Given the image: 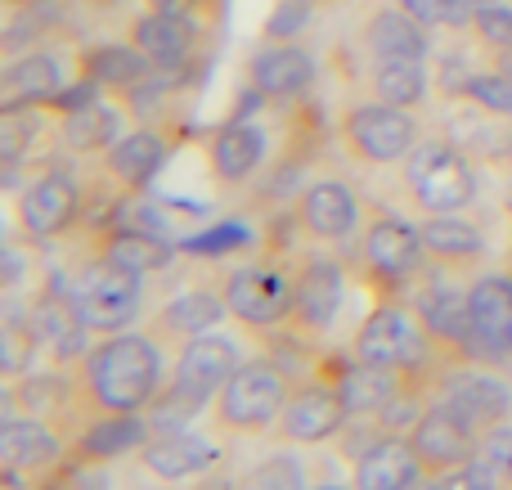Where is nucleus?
Returning <instances> with one entry per match:
<instances>
[{
  "instance_id": "nucleus-1",
  "label": "nucleus",
  "mask_w": 512,
  "mask_h": 490,
  "mask_svg": "<svg viewBox=\"0 0 512 490\" xmlns=\"http://www.w3.org/2000/svg\"><path fill=\"white\" fill-rule=\"evenodd\" d=\"M77 405L81 419L95 414H144L158 392L167 387V360L162 342L144 333H108L99 347H90L77 360Z\"/></svg>"
},
{
  "instance_id": "nucleus-2",
  "label": "nucleus",
  "mask_w": 512,
  "mask_h": 490,
  "mask_svg": "<svg viewBox=\"0 0 512 490\" xmlns=\"http://www.w3.org/2000/svg\"><path fill=\"white\" fill-rule=\"evenodd\" d=\"M351 351L369 365H387V369H427V365H463L450 347L432 338V329L423 324L414 302L405 297H382L369 315L360 320L351 338Z\"/></svg>"
},
{
  "instance_id": "nucleus-3",
  "label": "nucleus",
  "mask_w": 512,
  "mask_h": 490,
  "mask_svg": "<svg viewBox=\"0 0 512 490\" xmlns=\"http://www.w3.org/2000/svg\"><path fill=\"white\" fill-rule=\"evenodd\" d=\"M288 369L279 360L252 356L230 374V383L216 396V428L221 437H261V432L279 428V414L288 405Z\"/></svg>"
},
{
  "instance_id": "nucleus-4",
  "label": "nucleus",
  "mask_w": 512,
  "mask_h": 490,
  "mask_svg": "<svg viewBox=\"0 0 512 490\" xmlns=\"http://www.w3.org/2000/svg\"><path fill=\"white\" fill-rule=\"evenodd\" d=\"M400 167H405L409 203H414L423 216L468 212L472 198H477V176H472L468 153H463L454 140H445V135L418 140V149L409 153Z\"/></svg>"
},
{
  "instance_id": "nucleus-5",
  "label": "nucleus",
  "mask_w": 512,
  "mask_h": 490,
  "mask_svg": "<svg viewBox=\"0 0 512 490\" xmlns=\"http://www.w3.org/2000/svg\"><path fill=\"white\" fill-rule=\"evenodd\" d=\"M337 131H342V144L351 149V158L369 162V167H396L423 140L414 108L382 104L373 95L346 104L342 117H337Z\"/></svg>"
},
{
  "instance_id": "nucleus-6",
  "label": "nucleus",
  "mask_w": 512,
  "mask_h": 490,
  "mask_svg": "<svg viewBox=\"0 0 512 490\" xmlns=\"http://www.w3.org/2000/svg\"><path fill=\"white\" fill-rule=\"evenodd\" d=\"M221 293L230 306V320H239L243 329H279L292 320V293H297V266H283V261H243L230 266L221 275Z\"/></svg>"
},
{
  "instance_id": "nucleus-7",
  "label": "nucleus",
  "mask_w": 512,
  "mask_h": 490,
  "mask_svg": "<svg viewBox=\"0 0 512 490\" xmlns=\"http://www.w3.org/2000/svg\"><path fill=\"white\" fill-rule=\"evenodd\" d=\"M423 234L396 212H373L360 234V266L378 297H400V288L423 275Z\"/></svg>"
},
{
  "instance_id": "nucleus-8",
  "label": "nucleus",
  "mask_w": 512,
  "mask_h": 490,
  "mask_svg": "<svg viewBox=\"0 0 512 490\" xmlns=\"http://www.w3.org/2000/svg\"><path fill=\"white\" fill-rule=\"evenodd\" d=\"M77 432L59 419H36V414H9L0 423V464L5 486L23 490V477H50L72 459Z\"/></svg>"
},
{
  "instance_id": "nucleus-9",
  "label": "nucleus",
  "mask_w": 512,
  "mask_h": 490,
  "mask_svg": "<svg viewBox=\"0 0 512 490\" xmlns=\"http://www.w3.org/2000/svg\"><path fill=\"white\" fill-rule=\"evenodd\" d=\"M72 302H77L90 333H126V324L144 306V275L95 257L90 266H81L77 284H72Z\"/></svg>"
},
{
  "instance_id": "nucleus-10",
  "label": "nucleus",
  "mask_w": 512,
  "mask_h": 490,
  "mask_svg": "<svg viewBox=\"0 0 512 490\" xmlns=\"http://www.w3.org/2000/svg\"><path fill=\"white\" fill-rule=\"evenodd\" d=\"M81 207H86V185L72 176L68 167H45L18 189L14 198V216L18 230L27 239H59L72 225L81 221Z\"/></svg>"
},
{
  "instance_id": "nucleus-11",
  "label": "nucleus",
  "mask_w": 512,
  "mask_h": 490,
  "mask_svg": "<svg viewBox=\"0 0 512 490\" xmlns=\"http://www.w3.org/2000/svg\"><path fill=\"white\" fill-rule=\"evenodd\" d=\"M346 302V270L337 257H301L297 261V293H292V320L288 333L301 342L324 338L337 324Z\"/></svg>"
},
{
  "instance_id": "nucleus-12",
  "label": "nucleus",
  "mask_w": 512,
  "mask_h": 490,
  "mask_svg": "<svg viewBox=\"0 0 512 490\" xmlns=\"http://www.w3.org/2000/svg\"><path fill=\"white\" fill-rule=\"evenodd\" d=\"M405 441H409V450H414V459L423 464L427 477L445 473V468H454V464H468V459L481 455V428L468 419V414H459L445 401L427 405V414L409 428Z\"/></svg>"
},
{
  "instance_id": "nucleus-13",
  "label": "nucleus",
  "mask_w": 512,
  "mask_h": 490,
  "mask_svg": "<svg viewBox=\"0 0 512 490\" xmlns=\"http://www.w3.org/2000/svg\"><path fill=\"white\" fill-rule=\"evenodd\" d=\"M346 423H351V410H346L342 392L315 374L310 383L292 387L274 432H279L283 446H324V441L342 437Z\"/></svg>"
},
{
  "instance_id": "nucleus-14",
  "label": "nucleus",
  "mask_w": 512,
  "mask_h": 490,
  "mask_svg": "<svg viewBox=\"0 0 512 490\" xmlns=\"http://www.w3.org/2000/svg\"><path fill=\"white\" fill-rule=\"evenodd\" d=\"M203 36L207 27L194 23V18H180V14H167V9H140V14H131V23H126V41L140 45L144 59L153 63L158 72H185L189 63L198 59V50H203Z\"/></svg>"
},
{
  "instance_id": "nucleus-15",
  "label": "nucleus",
  "mask_w": 512,
  "mask_h": 490,
  "mask_svg": "<svg viewBox=\"0 0 512 490\" xmlns=\"http://www.w3.org/2000/svg\"><path fill=\"white\" fill-rule=\"evenodd\" d=\"M319 59L301 41H261L248 63V86L270 104H297L315 90Z\"/></svg>"
},
{
  "instance_id": "nucleus-16",
  "label": "nucleus",
  "mask_w": 512,
  "mask_h": 490,
  "mask_svg": "<svg viewBox=\"0 0 512 490\" xmlns=\"http://www.w3.org/2000/svg\"><path fill=\"white\" fill-rule=\"evenodd\" d=\"M171 149H176V135L162 122L131 126V131L104 153L108 185H113L117 194H144V189L158 180V171L171 162Z\"/></svg>"
},
{
  "instance_id": "nucleus-17",
  "label": "nucleus",
  "mask_w": 512,
  "mask_h": 490,
  "mask_svg": "<svg viewBox=\"0 0 512 490\" xmlns=\"http://www.w3.org/2000/svg\"><path fill=\"white\" fill-rule=\"evenodd\" d=\"M239 365H243L239 342L225 338L221 329H212V333H203V338H189L185 347H180L176 365H171L167 387H176V392L194 396L198 405H207V401H216V396H221V387L230 383V374Z\"/></svg>"
},
{
  "instance_id": "nucleus-18",
  "label": "nucleus",
  "mask_w": 512,
  "mask_h": 490,
  "mask_svg": "<svg viewBox=\"0 0 512 490\" xmlns=\"http://www.w3.org/2000/svg\"><path fill=\"white\" fill-rule=\"evenodd\" d=\"M292 216L315 243H342L360 230V194L337 176H319L297 194Z\"/></svg>"
},
{
  "instance_id": "nucleus-19",
  "label": "nucleus",
  "mask_w": 512,
  "mask_h": 490,
  "mask_svg": "<svg viewBox=\"0 0 512 490\" xmlns=\"http://www.w3.org/2000/svg\"><path fill=\"white\" fill-rule=\"evenodd\" d=\"M225 459V446L216 437H203V432L189 428H171V432H153L140 446V464L149 477L158 482H189V477L212 473Z\"/></svg>"
},
{
  "instance_id": "nucleus-20",
  "label": "nucleus",
  "mask_w": 512,
  "mask_h": 490,
  "mask_svg": "<svg viewBox=\"0 0 512 490\" xmlns=\"http://www.w3.org/2000/svg\"><path fill=\"white\" fill-rule=\"evenodd\" d=\"M131 122H135V108L126 104V95H104V90H99V95L86 99L81 108L59 113V122H54V126H59L63 149L90 158V153H108V149H113V144L131 131Z\"/></svg>"
},
{
  "instance_id": "nucleus-21",
  "label": "nucleus",
  "mask_w": 512,
  "mask_h": 490,
  "mask_svg": "<svg viewBox=\"0 0 512 490\" xmlns=\"http://www.w3.org/2000/svg\"><path fill=\"white\" fill-rule=\"evenodd\" d=\"M225 315H230V306H225L221 284H189V288H180V293H171L167 302L153 311L149 333L158 342L185 347L189 338H203V333L221 329Z\"/></svg>"
},
{
  "instance_id": "nucleus-22",
  "label": "nucleus",
  "mask_w": 512,
  "mask_h": 490,
  "mask_svg": "<svg viewBox=\"0 0 512 490\" xmlns=\"http://www.w3.org/2000/svg\"><path fill=\"white\" fill-rule=\"evenodd\" d=\"M68 63L54 50H23L0 72V108H50L68 90Z\"/></svg>"
},
{
  "instance_id": "nucleus-23",
  "label": "nucleus",
  "mask_w": 512,
  "mask_h": 490,
  "mask_svg": "<svg viewBox=\"0 0 512 490\" xmlns=\"http://www.w3.org/2000/svg\"><path fill=\"white\" fill-rule=\"evenodd\" d=\"M265 158H270V140H265L261 122H252V117H230L207 140V167H212L216 185H248V180L261 176Z\"/></svg>"
},
{
  "instance_id": "nucleus-24",
  "label": "nucleus",
  "mask_w": 512,
  "mask_h": 490,
  "mask_svg": "<svg viewBox=\"0 0 512 490\" xmlns=\"http://www.w3.org/2000/svg\"><path fill=\"white\" fill-rule=\"evenodd\" d=\"M319 378H328V383L342 392L346 410H351V419L360 414V419H373V414L382 410V405L396 396L400 387V369H387V365H369V360H360L351 351V356H328L319 360L315 369Z\"/></svg>"
},
{
  "instance_id": "nucleus-25",
  "label": "nucleus",
  "mask_w": 512,
  "mask_h": 490,
  "mask_svg": "<svg viewBox=\"0 0 512 490\" xmlns=\"http://www.w3.org/2000/svg\"><path fill=\"white\" fill-rule=\"evenodd\" d=\"M441 401L454 405L459 414H468L481 432L495 428V423H508V410H512V387L504 383L499 374L490 369H477V365H454L441 383Z\"/></svg>"
},
{
  "instance_id": "nucleus-26",
  "label": "nucleus",
  "mask_w": 512,
  "mask_h": 490,
  "mask_svg": "<svg viewBox=\"0 0 512 490\" xmlns=\"http://www.w3.org/2000/svg\"><path fill=\"white\" fill-rule=\"evenodd\" d=\"M468 315L477 347L495 360H512V275H477L468 284Z\"/></svg>"
},
{
  "instance_id": "nucleus-27",
  "label": "nucleus",
  "mask_w": 512,
  "mask_h": 490,
  "mask_svg": "<svg viewBox=\"0 0 512 490\" xmlns=\"http://www.w3.org/2000/svg\"><path fill=\"white\" fill-rule=\"evenodd\" d=\"M364 50L369 59H432V27H423L405 5L369 9L364 18Z\"/></svg>"
},
{
  "instance_id": "nucleus-28",
  "label": "nucleus",
  "mask_w": 512,
  "mask_h": 490,
  "mask_svg": "<svg viewBox=\"0 0 512 490\" xmlns=\"http://www.w3.org/2000/svg\"><path fill=\"white\" fill-rule=\"evenodd\" d=\"M77 72L86 81H95L104 95H131V90L140 86V81H149L158 68L144 59L140 45H131L122 36V41H95V45H86V50H77Z\"/></svg>"
},
{
  "instance_id": "nucleus-29",
  "label": "nucleus",
  "mask_w": 512,
  "mask_h": 490,
  "mask_svg": "<svg viewBox=\"0 0 512 490\" xmlns=\"http://www.w3.org/2000/svg\"><path fill=\"white\" fill-rule=\"evenodd\" d=\"M27 320H32L36 338H41V351L54 360V365H68V360H81L86 356V320H81L77 302H72V293H41L32 302V311H27Z\"/></svg>"
},
{
  "instance_id": "nucleus-30",
  "label": "nucleus",
  "mask_w": 512,
  "mask_h": 490,
  "mask_svg": "<svg viewBox=\"0 0 512 490\" xmlns=\"http://www.w3.org/2000/svg\"><path fill=\"white\" fill-rule=\"evenodd\" d=\"M9 405L27 410L36 419H59L72 423V432H81V405H77V374H63V369H41V374H23L9 383Z\"/></svg>"
},
{
  "instance_id": "nucleus-31",
  "label": "nucleus",
  "mask_w": 512,
  "mask_h": 490,
  "mask_svg": "<svg viewBox=\"0 0 512 490\" xmlns=\"http://www.w3.org/2000/svg\"><path fill=\"white\" fill-rule=\"evenodd\" d=\"M153 437L149 414H95V419L81 423L77 441H72V455L81 464H113V459L140 450Z\"/></svg>"
},
{
  "instance_id": "nucleus-32",
  "label": "nucleus",
  "mask_w": 512,
  "mask_h": 490,
  "mask_svg": "<svg viewBox=\"0 0 512 490\" xmlns=\"http://www.w3.org/2000/svg\"><path fill=\"white\" fill-rule=\"evenodd\" d=\"M176 243L167 234L135 230V225H99L95 230V257L117 261V266L135 270V275H162L176 261Z\"/></svg>"
},
{
  "instance_id": "nucleus-33",
  "label": "nucleus",
  "mask_w": 512,
  "mask_h": 490,
  "mask_svg": "<svg viewBox=\"0 0 512 490\" xmlns=\"http://www.w3.org/2000/svg\"><path fill=\"white\" fill-rule=\"evenodd\" d=\"M427 482L423 464L414 459L405 437H382L373 450L355 459L351 490H418Z\"/></svg>"
},
{
  "instance_id": "nucleus-34",
  "label": "nucleus",
  "mask_w": 512,
  "mask_h": 490,
  "mask_svg": "<svg viewBox=\"0 0 512 490\" xmlns=\"http://www.w3.org/2000/svg\"><path fill=\"white\" fill-rule=\"evenodd\" d=\"M418 234H423L427 261H436V266H468V261L486 257V230H481V221H472L468 212L423 216Z\"/></svg>"
},
{
  "instance_id": "nucleus-35",
  "label": "nucleus",
  "mask_w": 512,
  "mask_h": 490,
  "mask_svg": "<svg viewBox=\"0 0 512 490\" xmlns=\"http://www.w3.org/2000/svg\"><path fill=\"white\" fill-rule=\"evenodd\" d=\"M432 59H373L369 68V95L396 108H423L432 99Z\"/></svg>"
},
{
  "instance_id": "nucleus-36",
  "label": "nucleus",
  "mask_w": 512,
  "mask_h": 490,
  "mask_svg": "<svg viewBox=\"0 0 512 490\" xmlns=\"http://www.w3.org/2000/svg\"><path fill=\"white\" fill-rule=\"evenodd\" d=\"M45 113L50 108H0V162L9 171L23 167L27 153L36 149L45 131Z\"/></svg>"
},
{
  "instance_id": "nucleus-37",
  "label": "nucleus",
  "mask_w": 512,
  "mask_h": 490,
  "mask_svg": "<svg viewBox=\"0 0 512 490\" xmlns=\"http://www.w3.org/2000/svg\"><path fill=\"white\" fill-rule=\"evenodd\" d=\"M36 356H41V338H36L32 320H27V315H9L5 333H0V369H5L9 383L23 378V374H32Z\"/></svg>"
},
{
  "instance_id": "nucleus-38",
  "label": "nucleus",
  "mask_w": 512,
  "mask_h": 490,
  "mask_svg": "<svg viewBox=\"0 0 512 490\" xmlns=\"http://www.w3.org/2000/svg\"><path fill=\"white\" fill-rule=\"evenodd\" d=\"M459 99L477 104L490 117H512V72L504 68H481L459 81Z\"/></svg>"
},
{
  "instance_id": "nucleus-39",
  "label": "nucleus",
  "mask_w": 512,
  "mask_h": 490,
  "mask_svg": "<svg viewBox=\"0 0 512 490\" xmlns=\"http://www.w3.org/2000/svg\"><path fill=\"white\" fill-rule=\"evenodd\" d=\"M396 5H405L432 32H472V18H477L472 0H396Z\"/></svg>"
},
{
  "instance_id": "nucleus-40",
  "label": "nucleus",
  "mask_w": 512,
  "mask_h": 490,
  "mask_svg": "<svg viewBox=\"0 0 512 490\" xmlns=\"http://www.w3.org/2000/svg\"><path fill=\"white\" fill-rule=\"evenodd\" d=\"M234 490H301V464L292 455H270L248 468Z\"/></svg>"
},
{
  "instance_id": "nucleus-41",
  "label": "nucleus",
  "mask_w": 512,
  "mask_h": 490,
  "mask_svg": "<svg viewBox=\"0 0 512 490\" xmlns=\"http://www.w3.org/2000/svg\"><path fill=\"white\" fill-rule=\"evenodd\" d=\"M427 490H504L499 473L490 468V459H468V464H454L445 473L427 477Z\"/></svg>"
},
{
  "instance_id": "nucleus-42",
  "label": "nucleus",
  "mask_w": 512,
  "mask_h": 490,
  "mask_svg": "<svg viewBox=\"0 0 512 490\" xmlns=\"http://www.w3.org/2000/svg\"><path fill=\"white\" fill-rule=\"evenodd\" d=\"M310 18H315V5H306V0H279L274 14L265 18L261 36L265 41H297V36L310 27Z\"/></svg>"
},
{
  "instance_id": "nucleus-43",
  "label": "nucleus",
  "mask_w": 512,
  "mask_h": 490,
  "mask_svg": "<svg viewBox=\"0 0 512 490\" xmlns=\"http://www.w3.org/2000/svg\"><path fill=\"white\" fill-rule=\"evenodd\" d=\"M472 36H477L486 50H512V5H486L477 9V18H472Z\"/></svg>"
},
{
  "instance_id": "nucleus-44",
  "label": "nucleus",
  "mask_w": 512,
  "mask_h": 490,
  "mask_svg": "<svg viewBox=\"0 0 512 490\" xmlns=\"http://www.w3.org/2000/svg\"><path fill=\"white\" fill-rule=\"evenodd\" d=\"M481 459H490L504 490H512V423H495L481 432Z\"/></svg>"
},
{
  "instance_id": "nucleus-45",
  "label": "nucleus",
  "mask_w": 512,
  "mask_h": 490,
  "mask_svg": "<svg viewBox=\"0 0 512 490\" xmlns=\"http://www.w3.org/2000/svg\"><path fill=\"white\" fill-rule=\"evenodd\" d=\"M153 9H167V14H180V18H194V23H216L221 18V5L225 0H149Z\"/></svg>"
},
{
  "instance_id": "nucleus-46",
  "label": "nucleus",
  "mask_w": 512,
  "mask_h": 490,
  "mask_svg": "<svg viewBox=\"0 0 512 490\" xmlns=\"http://www.w3.org/2000/svg\"><path fill=\"white\" fill-rule=\"evenodd\" d=\"M41 5H54V0H5V14H18V9H41Z\"/></svg>"
},
{
  "instance_id": "nucleus-47",
  "label": "nucleus",
  "mask_w": 512,
  "mask_h": 490,
  "mask_svg": "<svg viewBox=\"0 0 512 490\" xmlns=\"http://www.w3.org/2000/svg\"><path fill=\"white\" fill-rule=\"evenodd\" d=\"M504 212L512 216V180H508V189H504Z\"/></svg>"
},
{
  "instance_id": "nucleus-48",
  "label": "nucleus",
  "mask_w": 512,
  "mask_h": 490,
  "mask_svg": "<svg viewBox=\"0 0 512 490\" xmlns=\"http://www.w3.org/2000/svg\"><path fill=\"white\" fill-rule=\"evenodd\" d=\"M477 9H486V5H504V0H472Z\"/></svg>"
},
{
  "instance_id": "nucleus-49",
  "label": "nucleus",
  "mask_w": 512,
  "mask_h": 490,
  "mask_svg": "<svg viewBox=\"0 0 512 490\" xmlns=\"http://www.w3.org/2000/svg\"><path fill=\"white\" fill-rule=\"evenodd\" d=\"M315 490H346V486H315Z\"/></svg>"
},
{
  "instance_id": "nucleus-50",
  "label": "nucleus",
  "mask_w": 512,
  "mask_h": 490,
  "mask_svg": "<svg viewBox=\"0 0 512 490\" xmlns=\"http://www.w3.org/2000/svg\"><path fill=\"white\" fill-rule=\"evenodd\" d=\"M306 5H328V0H306Z\"/></svg>"
},
{
  "instance_id": "nucleus-51",
  "label": "nucleus",
  "mask_w": 512,
  "mask_h": 490,
  "mask_svg": "<svg viewBox=\"0 0 512 490\" xmlns=\"http://www.w3.org/2000/svg\"><path fill=\"white\" fill-rule=\"evenodd\" d=\"M508 275H512V257H508Z\"/></svg>"
}]
</instances>
